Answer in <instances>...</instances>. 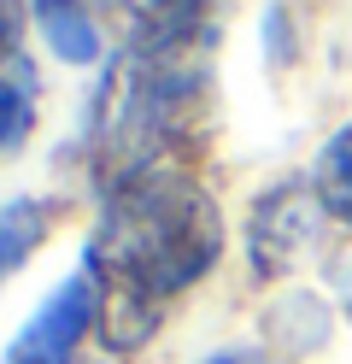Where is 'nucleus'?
Segmentation results:
<instances>
[{
	"mask_svg": "<svg viewBox=\"0 0 352 364\" xmlns=\"http://www.w3.org/2000/svg\"><path fill=\"white\" fill-rule=\"evenodd\" d=\"M206 364H258L252 353H218V358H206Z\"/></svg>",
	"mask_w": 352,
	"mask_h": 364,
	"instance_id": "9d476101",
	"label": "nucleus"
},
{
	"mask_svg": "<svg viewBox=\"0 0 352 364\" xmlns=\"http://www.w3.org/2000/svg\"><path fill=\"white\" fill-rule=\"evenodd\" d=\"M124 18L129 48H200L211 0H106Z\"/></svg>",
	"mask_w": 352,
	"mask_h": 364,
	"instance_id": "20e7f679",
	"label": "nucleus"
},
{
	"mask_svg": "<svg viewBox=\"0 0 352 364\" xmlns=\"http://www.w3.org/2000/svg\"><path fill=\"white\" fill-rule=\"evenodd\" d=\"M317 206L323 200L305 194V188H276L252 212V264H265V270L294 264L305 253V241H311V230H317Z\"/></svg>",
	"mask_w": 352,
	"mask_h": 364,
	"instance_id": "7ed1b4c3",
	"label": "nucleus"
},
{
	"mask_svg": "<svg viewBox=\"0 0 352 364\" xmlns=\"http://www.w3.org/2000/svg\"><path fill=\"white\" fill-rule=\"evenodd\" d=\"M23 48V0H0V65H12Z\"/></svg>",
	"mask_w": 352,
	"mask_h": 364,
	"instance_id": "1a4fd4ad",
	"label": "nucleus"
},
{
	"mask_svg": "<svg viewBox=\"0 0 352 364\" xmlns=\"http://www.w3.org/2000/svg\"><path fill=\"white\" fill-rule=\"evenodd\" d=\"M311 194L323 200L329 218L352 223V124L329 135V147L317 153V176H311Z\"/></svg>",
	"mask_w": 352,
	"mask_h": 364,
	"instance_id": "423d86ee",
	"label": "nucleus"
},
{
	"mask_svg": "<svg viewBox=\"0 0 352 364\" xmlns=\"http://www.w3.org/2000/svg\"><path fill=\"white\" fill-rule=\"evenodd\" d=\"M23 129H30V100H23L18 82L0 77V147H12Z\"/></svg>",
	"mask_w": 352,
	"mask_h": 364,
	"instance_id": "6e6552de",
	"label": "nucleus"
},
{
	"mask_svg": "<svg viewBox=\"0 0 352 364\" xmlns=\"http://www.w3.org/2000/svg\"><path fill=\"white\" fill-rule=\"evenodd\" d=\"M94 311H100V277L94 270L59 282L41 300V311L23 323V335L12 341V364H70L77 341L94 329Z\"/></svg>",
	"mask_w": 352,
	"mask_h": 364,
	"instance_id": "f03ea898",
	"label": "nucleus"
},
{
	"mask_svg": "<svg viewBox=\"0 0 352 364\" xmlns=\"http://www.w3.org/2000/svg\"><path fill=\"white\" fill-rule=\"evenodd\" d=\"M41 235H47V206L41 200H12V206H0V277L30 259L41 247Z\"/></svg>",
	"mask_w": 352,
	"mask_h": 364,
	"instance_id": "0eeeda50",
	"label": "nucleus"
},
{
	"mask_svg": "<svg viewBox=\"0 0 352 364\" xmlns=\"http://www.w3.org/2000/svg\"><path fill=\"white\" fill-rule=\"evenodd\" d=\"M223 253V218L194 176L147 165L106 188L100 223L88 241V270L112 294L106 335L112 347H135L153 329L159 300L194 288Z\"/></svg>",
	"mask_w": 352,
	"mask_h": 364,
	"instance_id": "f257e3e1",
	"label": "nucleus"
},
{
	"mask_svg": "<svg viewBox=\"0 0 352 364\" xmlns=\"http://www.w3.org/2000/svg\"><path fill=\"white\" fill-rule=\"evenodd\" d=\"M36 24L47 36V48L70 65H94L100 59V30H94V18L82 12V0H30Z\"/></svg>",
	"mask_w": 352,
	"mask_h": 364,
	"instance_id": "39448f33",
	"label": "nucleus"
}]
</instances>
